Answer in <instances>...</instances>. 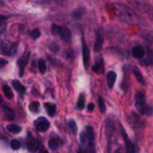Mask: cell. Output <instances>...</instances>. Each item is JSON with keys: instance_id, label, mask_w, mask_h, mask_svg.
I'll use <instances>...</instances> for the list:
<instances>
[{"instance_id": "cell-27", "label": "cell", "mask_w": 153, "mask_h": 153, "mask_svg": "<svg viewBox=\"0 0 153 153\" xmlns=\"http://www.w3.org/2000/svg\"><path fill=\"white\" fill-rule=\"evenodd\" d=\"M98 105H99L100 112H104L105 111V104H104V100H103L102 97H98Z\"/></svg>"}, {"instance_id": "cell-24", "label": "cell", "mask_w": 153, "mask_h": 153, "mask_svg": "<svg viewBox=\"0 0 153 153\" xmlns=\"http://www.w3.org/2000/svg\"><path fill=\"white\" fill-rule=\"evenodd\" d=\"M27 148H29L30 151H35V149L37 148V141H36L35 139H30V140L27 141Z\"/></svg>"}, {"instance_id": "cell-2", "label": "cell", "mask_w": 153, "mask_h": 153, "mask_svg": "<svg viewBox=\"0 0 153 153\" xmlns=\"http://www.w3.org/2000/svg\"><path fill=\"white\" fill-rule=\"evenodd\" d=\"M51 30H53L54 35L60 36L62 41H65V42H69V41H71L72 35H71L69 29H67V27H65V26H59V25L54 24L53 27H51Z\"/></svg>"}, {"instance_id": "cell-30", "label": "cell", "mask_w": 153, "mask_h": 153, "mask_svg": "<svg viewBox=\"0 0 153 153\" xmlns=\"http://www.w3.org/2000/svg\"><path fill=\"white\" fill-rule=\"evenodd\" d=\"M30 2L32 4H44V2H48V1H51V0H29Z\"/></svg>"}, {"instance_id": "cell-7", "label": "cell", "mask_w": 153, "mask_h": 153, "mask_svg": "<svg viewBox=\"0 0 153 153\" xmlns=\"http://www.w3.org/2000/svg\"><path fill=\"white\" fill-rule=\"evenodd\" d=\"M29 57H30V53L26 51V53L19 59V61H18V65H19V75H20V76L23 75V73H24V68H25L26 63L29 62Z\"/></svg>"}, {"instance_id": "cell-31", "label": "cell", "mask_w": 153, "mask_h": 153, "mask_svg": "<svg viewBox=\"0 0 153 153\" xmlns=\"http://www.w3.org/2000/svg\"><path fill=\"white\" fill-rule=\"evenodd\" d=\"M5 29H6V24H5V22H2L0 19V32H2Z\"/></svg>"}, {"instance_id": "cell-17", "label": "cell", "mask_w": 153, "mask_h": 153, "mask_svg": "<svg viewBox=\"0 0 153 153\" xmlns=\"http://www.w3.org/2000/svg\"><path fill=\"white\" fill-rule=\"evenodd\" d=\"M7 130L10 133H12V134H18L22 130V128L19 126H17V124H8L7 126Z\"/></svg>"}, {"instance_id": "cell-3", "label": "cell", "mask_w": 153, "mask_h": 153, "mask_svg": "<svg viewBox=\"0 0 153 153\" xmlns=\"http://www.w3.org/2000/svg\"><path fill=\"white\" fill-rule=\"evenodd\" d=\"M135 105L140 114H146V97L142 92H137L135 94Z\"/></svg>"}, {"instance_id": "cell-20", "label": "cell", "mask_w": 153, "mask_h": 153, "mask_svg": "<svg viewBox=\"0 0 153 153\" xmlns=\"http://www.w3.org/2000/svg\"><path fill=\"white\" fill-rule=\"evenodd\" d=\"M92 71L96 72V73H102V72H103V62H102V60H100L99 62H97V63L92 67Z\"/></svg>"}, {"instance_id": "cell-9", "label": "cell", "mask_w": 153, "mask_h": 153, "mask_svg": "<svg viewBox=\"0 0 153 153\" xmlns=\"http://www.w3.org/2000/svg\"><path fill=\"white\" fill-rule=\"evenodd\" d=\"M82 59H84V66L87 68L90 63V51H88V47L84 41H82Z\"/></svg>"}, {"instance_id": "cell-14", "label": "cell", "mask_w": 153, "mask_h": 153, "mask_svg": "<svg viewBox=\"0 0 153 153\" xmlns=\"http://www.w3.org/2000/svg\"><path fill=\"white\" fill-rule=\"evenodd\" d=\"M146 54V59H143V63L145 65H153V50L152 49H147Z\"/></svg>"}, {"instance_id": "cell-33", "label": "cell", "mask_w": 153, "mask_h": 153, "mask_svg": "<svg viewBox=\"0 0 153 153\" xmlns=\"http://www.w3.org/2000/svg\"><path fill=\"white\" fill-rule=\"evenodd\" d=\"M6 63H7V61H6V60H4V59H0V67L5 66Z\"/></svg>"}, {"instance_id": "cell-21", "label": "cell", "mask_w": 153, "mask_h": 153, "mask_svg": "<svg viewBox=\"0 0 153 153\" xmlns=\"http://www.w3.org/2000/svg\"><path fill=\"white\" fill-rule=\"evenodd\" d=\"M133 72H134V74H135V76H136V79L139 80V82H140L141 85H145V79H143L142 74H141L136 68H134V69H133Z\"/></svg>"}, {"instance_id": "cell-15", "label": "cell", "mask_w": 153, "mask_h": 153, "mask_svg": "<svg viewBox=\"0 0 153 153\" xmlns=\"http://www.w3.org/2000/svg\"><path fill=\"white\" fill-rule=\"evenodd\" d=\"M48 145H49V148H51V149H54V151H55V149L61 145V140H60L59 137H53V139H50V140H49Z\"/></svg>"}, {"instance_id": "cell-35", "label": "cell", "mask_w": 153, "mask_h": 153, "mask_svg": "<svg viewBox=\"0 0 153 153\" xmlns=\"http://www.w3.org/2000/svg\"><path fill=\"white\" fill-rule=\"evenodd\" d=\"M79 153H84V152H82V149H80V151H79Z\"/></svg>"}, {"instance_id": "cell-22", "label": "cell", "mask_w": 153, "mask_h": 153, "mask_svg": "<svg viewBox=\"0 0 153 153\" xmlns=\"http://www.w3.org/2000/svg\"><path fill=\"white\" fill-rule=\"evenodd\" d=\"M13 86H14V88L18 91V92H20V93H24V91H25V87L19 82V81H17V80H13Z\"/></svg>"}, {"instance_id": "cell-18", "label": "cell", "mask_w": 153, "mask_h": 153, "mask_svg": "<svg viewBox=\"0 0 153 153\" xmlns=\"http://www.w3.org/2000/svg\"><path fill=\"white\" fill-rule=\"evenodd\" d=\"M2 91H4L5 96H6L8 99L13 98V92H12V90H11V87H10L8 85H4V86H2Z\"/></svg>"}, {"instance_id": "cell-5", "label": "cell", "mask_w": 153, "mask_h": 153, "mask_svg": "<svg viewBox=\"0 0 153 153\" xmlns=\"http://www.w3.org/2000/svg\"><path fill=\"white\" fill-rule=\"evenodd\" d=\"M35 127L38 131H45L48 128H49V121L45 118V117H38L36 121H35Z\"/></svg>"}, {"instance_id": "cell-36", "label": "cell", "mask_w": 153, "mask_h": 153, "mask_svg": "<svg viewBox=\"0 0 153 153\" xmlns=\"http://www.w3.org/2000/svg\"><path fill=\"white\" fill-rule=\"evenodd\" d=\"M115 153H121V152H120V151H116V152H115Z\"/></svg>"}, {"instance_id": "cell-34", "label": "cell", "mask_w": 153, "mask_h": 153, "mask_svg": "<svg viewBox=\"0 0 153 153\" xmlns=\"http://www.w3.org/2000/svg\"><path fill=\"white\" fill-rule=\"evenodd\" d=\"M39 153H48L47 151H42V152H39Z\"/></svg>"}, {"instance_id": "cell-25", "label": "cell", "mask_w": 153, "mask_h": 153, "mask_svg": "<svg viewBox=\"0 0 153 153\" xmlns=\"http://www.w3.org/2000/svg\"><path fill=\"white\" fill-rule=\"evenodd\" d=\"M67 126L69 127V129L72 130V133H73V134H76V124H75V122H74L73 120L67 121Z\"/></svg>"}, {"instance_id": "cell-10", "label": "cell", "mask_w": 153, "mask_h": 153, "mask_svg": "<svg viewBox=\"0 0 153 153\" xmlns=\"http://www.w3.org/2000/svg\"><path fill=\"white\" fill-rule=\"evenodd\" d=\"M131 54L136 59H142L143 55H145V49L141 47V45H135L133 49H131Z\"/></svg>"}, {"instance_id": "cell-13", "label": "cell", "mask_w": 153, "mask_h": 153, "mask_svg": "<svg viewBox=\"0 0 153 153\" xmlns=\"http://www.w3.org/2000/svg\"><path fill=\"white\" fill-rule=\"evenodd\" d=\"M106 81H108L109 87H112L114 84H115V81H116V73L112 72V71H110V72L106 74Z\"/></svg>"}, {"instance_id": "cell-23", "label": "cell", "mask_w": 153, "mask_h": 153, "mask_svg": "<svg viewBox=\"0 0 153 153\" xmlns=\"http://www.w3.org/2000/svg\"><path fill=\"white\" fill-rule=\"evenodd\" d=\"M45 68H47V66H45V61L43 60V59H39L38 60V69H39V73H45Z\"/></svg>"}, {"instance_id": "cell-29", "label": "cell", "mask_w": 153, "mask_h": 153, "mask_svg": "<svg viewBox=\"0 0 153 153\" xmlns=\"http://www.w3.org/2000/svg\"><path fill=\"white\" fill-rule=\"evenodd\" d=\"M39 35H41V32H39V30H38V29H35V30H32V32H31V37H32L33 39L38 38V37H39Z\"/></svg>"}, {"instance_id": "cell-16", "label": "cell", "mask_w": 153, "mask_h": 153, "mask_svg": "<svg viewBox=\"0 0 153 153\" xmlns=\"http://www.w3.org/2000/svg\"><path fill=\"white\" fill-rule=\"evenodd\" d=\"M44 108H45L48 115H50V116H54V115H55V112H56V106H55V104L45 103V104H44Z\"/></svg>"}, {"instance_id": "cell-12", "label": "cell", "mask_w": 153, "mask_h": 153, "mask_svg": "<svg viewBox=\"0 0 153 153\" xmlns=\"http://www.w3.org/2000/svg\"><path fill=\"white\" fill-rule=\"evenodd\" d=\"M2 112H4L5 118H7V120H13V118H14V112H13V110H12L11 108L4 105V106H2Z\"/></svg>"}, {"instance_id": "cell-6", "label": "cell", "mask_w": 153, "mask_h": 153, "mask_svg": "<svg viewBox=\"0 0 153 153\" xmlns=\"http://www.w3.org/2000/svg\"><path fill=\"white\" fill-rule=\"evenodd\" d=\"M1 50H2L4 54L10 55V56H13V55L16 54L17 47H16V44H11V43H7V42H2V43H1Z\"/></svg>"}, {"instance_id": "cell-1", "label": "cell", "mask_w": 153, "mask_h": 153, "mask_svg": "<svg viewBox=\"0 0 153 153\" xmlns=\"http://www.w3.org/2000/svg\"><path fill=\"white\" fill-rule=\"evenodd\" d=\"M112 10L115 12V14L117 16V18H120L122 22L126 23H136L139 20L136 13L128 6L126 5H121V4H114L112 5Z\"/></svg>"}, {"instance_id": "cell-19", "label": "cell", "mask_w": 153, "mask_h": 153, "mask_svg": "<svg viewBox=\"0 0 153 153\" xmlns=\"http://www.w3.org/2000/svg\"><path fill=\"white\" fill-rule=\"evenodd\" d=\"M84 106H85V96L81 93V94L79 96V99H78V103H76V108H78L79 110H82Z\"/></svg>"}, {"instance_id": "cell-11", "label": "cell", "mask_w": 153, "mask_h": 153, "mask_svg": "<svg viewBox=\"0 0 153 153\" xmlns=\"http://www.w3.org/2000/svg\"><path fill=\"white\" fill-rule=\"evenodd\" d=\"M102 45H103V36H102L100 32H97L96 41H94V50L96 51H99L102 49Z\"/></svg>"}, {"instance_id": "cell-32", "label": "cell", "mask_w": 153, "mask_h": 153, "mask_svg": "<svg viewBox=\"0 0 153 153\" xmlns=\"http://www.w3.org/2000/svg\"><path fill=\"white\" fill-rule=\"evenodd\" d=\"M93 109H94V105H93L92 103H90V104L87 105V110H88V111H92Z\"/></svg>"}, {"instance_id": "cell-8", "label": "cell", "mask_w": 153, "mask_h": 153, "mask_svg": "<svg viewBox=\"0 0 153 153\" xmlns=\"http://www.w3.org/2000/svg\"><path fill=\"white\" fill-rule=\"evenodd\" d=\"M122 135H123V137H124V142H126L127 152H128V153H136V147H135L134 143L128 139V136H127V134H126L124 130H122Z\"/></svg>"}, {"instance_id": "cell-26", "label": "cell", "mask_w": 153, "mask_h": 153, "mask_svg": "<svg viewBox=\"0 0 153 153\" xmlns=\"http://www.w3.org/2000/svg\"><path fill=\"white\" fill-rule=\"evenodd\" d=\"M29 109H30L32 112H37L38 109H39V104H38V102H32V103H30Z\"/></svg>"}, {"instance_id": "cell-28", "label": "cell", "mask_w": 153, "mask_h": 153, "mask_svg": "<svg viewBox=\"0 0 153 153\" xmlns=\"http://www.w3.org/2000/svg\"><path fill=\"white\" fill-rule=\"evenodd\" d=\"M11 147H12L13 149H19V148H20V142H19L18 140H12V141H11Z\"/></svg>"}, {"instance_id": "cell-4", "label": "cell", "mask_w": 153, "mask_h": 153, "mask_svg": "<svg viewBox=\"0 0 153 153\" xmlns=\"http://www.w3.org/2000/svg\"><path fill=\"white\" fill-rule=\"evenodd\" d=\"M81 143L82 145H86V146H90V145H93V131H92V128L91 127H86L85 130L81 133Z\"/></svg>"}]
</instances>
